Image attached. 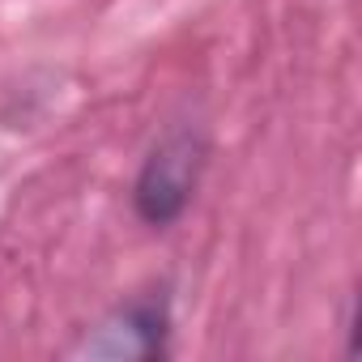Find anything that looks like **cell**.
<instances>
[{
  "instance_id": "cell-1",
  "label": "cell",
  "mask_w": 362,
  "mask_h": 362,
  "mask_svg": "<svg viewBox=\"0 0 362 362\" xmlns=\"http://www.w3.org/2000/svg\"><path fill=\"white\" fill-rule=\"evenodd\" d=\"M201 170H205V141L197 132L162 136L149 149V158L136 175V188H132V205H136L141 222L170 226L188 209V201L201 184Z\"/></svg>"
},
{
  "instance_id": "cell-2",
  "label": "cell",
  "mask_w": 362,
  "mask_h": 362,
  "mask_svg": "<svg viewBox=\"0 0 362 362\" xmlns=\"http://www.w3.org/2000/svg\"><path fill=\"white\" fill-rule=\"evenodd\" d=\"M166 337V311L162 303H136L107 328H98L94 341H86L90 358H153L162 354Z\"/></svg>"
}]
</instances>
